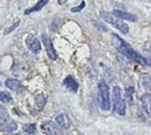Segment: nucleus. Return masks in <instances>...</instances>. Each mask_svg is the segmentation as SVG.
Wrapping results in <instances>:
<instances>
[{"instance_id": "f257e3e1", "label": "nucleus", "mask_w": 151, "mask_h": 135, "mask_svg": "<svg viewBox=\"0 0 151 135\" xmlns=\"http://www.w3.org/2000/svg\"><path fill=\"white\" fill-rule=\"evenodd\" d=\"M113 44L115 45L116 49L124 56H126L128 59L132 60L134 62H138L140 64H143V66H148V61H147L146 58L140 55L137 51H134L126 42H124L120 36L115 34V33L113 34Z\"/></svg>"}, {"instance_id": "a211bd4d", "label": "nucleus", "mask_w": 151, "mask_h": 135, "mask_svg": "<svg viewBox=\"0 0 151 135\" xmlns=\"http://www.w3.org/2000/svg\"><path fill=\"white\" fill-rule=\"evenodd\" d=\"M0 101L3 103H12L13 102V98L6 91H1L0 93Z\"/></svg>"}, {"instance_id": "6ab92c4d", "label": "nucleus", "mask_w": 151, "mask_h": 135, "mask_svg": "<svg viewBox=\"0 0 151 135\" xmlns=\"http://www.w3.org/2000/svg\"><path fill=\"white\" fill-rule=\"evenodd\" d=\"M85 7H86V1L85 0H82L79 5H77V6H75V7H72L71 11L72 13H79V11H81Z\"/></svg>"}, {"instance_id": "f8f14e48", "label": "nucleus", "mask_w": 151, "mask_h": 135, "mask_svg": "<svg viewBox=\"0 0 151 135\" xmlns=\"http://www.w3.org/2000/svg\"><path fill=\"white\" fill-rule=\"evenodd\" d=\"M49 0H39L38 2L35 4V6L30 7V9H27L24 11V15H30L31 13H36V11H40L45 5L48 3Z\"/></svg>"}, {"instance_id": "4be33fe9", "label": "nucleus", "mask_w": 151, "mask_h": 135, "mask_svg": "<svg viewBox=\"0 0 151 135\" xmlns=\"http://www.w3.org/2000/svg\"><path fill=\"white\" fill-rule=\"evenodd\" d=\"M67 0H58V4H64L65 2H66Z\"/></svg>"}, {"instance_id": "ddd939ff", "label": "nucleus", "mask_w": 151, "mask_h": 135, "mask_svg": "<svg viewBox=\"0 0 151 135\" xmlns=\"http://www.w3.org/2000/svg\"><path fill=\"white\" fill-rule=\"evenodd\" d=\"M141 103H142V108L145 111L148 116H150V95L149 94H145L141 99Z\"/></svg>"}, {"instance_id": "2eb2a0df", "label": "nucleus", "mask_w": 151, "mask_h": 135, "mask_svg": "<svg viewBox=\"0 0 151 135\" xmlns=\"http://www.w3.org/2000/svg\"><path fill=\"white\" fill-rule=\"evenodd\" d=\"M5 86L9 87V89H13V91H17L20 89L21 84L17 79H6L5 80Z\"/></svg>"}, {"instance_id": "9b49d317", "label": "nucleus", "mask_w": 151, "mask_h": 135, "mask_svg": "<svg viewBox=\"0 0 151 135\" xmlns=\"http://www.w3.org/2000/svg\"><path fill=\"white\" fill-rule=\"evenodd\" d=\"M55 122L56 125L60 126V128L63 129H69L70 126H71V121H70L69 116L65 113H62V114H58V116L55 117Z\"/></svg>"}, {"instance_id": "6e6552de", "label": "nucleus", "mask_w": 151, "mask_h": 135, "mask_svg": "<svg viewBox=\"0 0 151 135\" xmlns=\"http://www.w3.org/2000/svg\"><path fill=\"white\" fill-rule=\"evenodd\" d=\"M25 44L29 49V51L32 52L33 54H38L41 51V43L36 36H31V34L27 36L25 39Z\"/></svg>"}, {"instance_id": "20e7f679", "label": "nucleus", "mask_w": 151, "mask_h": 135, "mask_svg": "<svg viewBox=\"0 0 151 135\" xmlns=\"http://www.w3.org/2000/svg\"><path fill=\"white\" fill-rule=\"evenodd\" d=\"M98 96H99L100 107L102 110L111 109V98H109V87L105 81H100L98 83Z\"/></svg>"}, {"instance_id": "f03ea898", "label": "nucleus", "mask_w": 151, "mask_h": 135, "mask_svg": "<svg viewBox=\"0 0 151 135\" xmlns=\"http://www.w3.org/2000/svg\"><path fill=\"white\" fill-rule=\"evenodd\" d=\"M17 123H15L9 117L6 109L2 105H0V131L5 133H13L17 130Z\"/></svg>"}, {"instance_id": "9d476101", "label": "nucleus", "mask_w": 151, "mask_h": 135, "mask_svg": "<svg viewBox=\"0 0 151 135\" xmlns=\"http://www.w3.org/2000/svg\"><path fill=\"white\" fill-rule=\"evenodd\" d=\"M64 85L66 86L67 89H69L72 93H76L78 91V83L75 79H74L73 76L69 75L67 76L64 79Z\"/></svg>"}, {"instance_id": "0eeeda50", "label": "nucleus", "mask_w": 151, "mask_h": 135, "mask_svg": "<svg viewBox=\"0 0 151 135\" xmlns=\"http://www.w3.org/2000/svg\"><path fill=\"white\" fill-rule=\"evenodd\" d=\"M41 129L46 135H60V130L56 123H53L51 121H46L42 123Z\"/></svg>"}, {"instance_id": "1a4fd4ad", "label": "nucleus", "mask_w": 151, "mask_h": 135, "mask_svg": "<svg viewBox=\"0 0 151 135\" xmlns=\"http://www.w3.org/2000/svg\"><path fill=\"white\" fill-rule=\"evenodd\" d=\"M113 15L115 17H117L120 20H127V21H131V22H136L138 21V17L133 14H130L128 11H119V9H115L113 11Z\"/></svg>"}, {"instance_id": "4468645a", "label": "nucleus", "mask_w": 151, "mask_h": 135, "mask_svg": "<svg viewBox=\"0 0 151 135\" xmlns=\"http://www.w3.org/2000/svg\"><path fill=\"white\" fill-rule=\"evenodd\" d=\"M35 102H36V106L39 109H43L47 102V96L44 94H39L35 98Z\"/></svg>"}, {"instance_id": "dca6fc26", "label": "nucleus", "mask_w": 151, "mask_h": 135, "mask_svg": "<svg viewBox=\"0 0 151 135\" xmlns=\"http://www.w3.org/2000/svg\"><path fill=\"white\" fill-rule=\"evenodd\" d=\"M133 94H134V87L132 86H129L125 89V97H126V100L128 101L129 105H132V97H133Z\"/></svg>"}, {"instance_id": "423d86ee", "label": "nucleus", "mask_w": 151, "mask_h": 135, "mask_svg": "<svg viewBox=\"0 0 151 135\" xmlns=\"http://www.w3.org/2000/svg\"><path fill=\"white\" fill-rule=\"evenodd\" d=\"M42 42H43V44H44V47H45V49H46V52H47V54H48V56L51 58L52 60H55L56 58H58V53H56L55 49H54V47H53V44H52V41L50 40V38H49L47 34L43 33Z\"/></svg>"}, {"instance_id": "f3484780", "label": "nucleus", "mask_w": 151, "mask_h": 135, "mask_svg": "<svg viewBox=\"0 0 151 135\" xmlns=\"http://www.w3.org/2000/svg\"><path fill=\"white\" fill-rule=\"evenodd\" d=\"M23 131L28 134H36L37 132V125L36 124H26L23 126Z\"/></svg>"}, {"instance_id": "7ed1b4c3", "label": "nucleus", "mask_w": 151, "mask_h": 135, "mask_svg": "<svg viewBox=\"0 0 151 135\" xmlns=\"http://www.w3.org/2000/svg\"><path fill=\"white\" fill-rule=\"evenodd\" d=\"M100 17H101V19L104 20L105 22L109 23V24L113 25L115 28L118 29L121 33H123V34L128 33V31H129L128 25H127L125 22H123L122 20L118 19L117 17H115L113 14L107 13V11H100Z\"/></svg>"}, {"instance_id": "412c9836", "label": "nucleus", "mask_w": 151, "mask_h": 135, "mask_svg": "<svg viewBox=\"0 0 151 135\" xmlns=\"http://www.w3.org/2000/svg\"><path fill=\"white\" fill-rule=\"evenodd\" d=\"M19 24H20V21H16V22L14 23V24L12 25V26L9 27V28H7L6 30H5V34H7V33H11L12 31H14V30H15V29L19 26Z\"/></svg>"}, {"instance_id": "39448f33", "label": "nucleus", "mask_w": 151, "mask_h": 135, "mask_svg": "<svg viewBox=\"0 0 151 135\" xmlns=\"http://www.w3.org/2000/svg\"><path fill=\"white\" fill-rule=\"evenodd\" d=\"M113 106L115 113L119 115H125L126 113V103L122 98L121 89L119 86H115L113 89Z\"/></svg>"}, {"instance_id": "aec40b11", "label": "nucleus", "mask_w": 151, "mask_h": 135, "mask_svg": "<svg viewBox=\"0 0 151 135\" xmlns=\"http://www.w3.org/2000/svg\"><path fill=\"white\" fill-rule=\"evenodd\" d=\"M93 24L95 25V27L98 29V30H101V31H107L106 27H105V25H103L101 22H97V21L93 20Z\"/></svg>"}, {"instance_id": "5701e85b", "label": "nucleus", "mask_w": 151, "mask_h": 135, "mask_svg": "<svg viewBox=\"0 0 151 135\" xmlns=\"http://www.w3.org/2000/svg\"><path fill=\"white\" fill-rule=\"evenodd\" d=\"M0 85H1V83H0Z\"/></svg>"}]
</instances>
